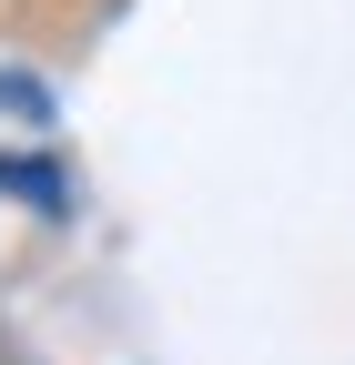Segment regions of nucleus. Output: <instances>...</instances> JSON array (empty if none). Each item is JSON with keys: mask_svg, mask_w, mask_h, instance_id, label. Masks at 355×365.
I'll use <instances>...</instances> for the list:
<instances>
[{"mask_svg": "<svg viewBox=\"0 0 355 365\" xmlns=\"http://www.w3.org/2000/svg\"><path fill=\"white\" fill-rule=\"evenodd\" d=\"M0 193H11V203H41V213H71L61 163H41V153H0Z\"/></svg>", "mask_w": 355, "mask_h": 365, "instance_id": "f257e3e1", "label": "nucleus"}, {"mask_svg": "<svg viewBox=\"0 0 355 365\" xmlns=\"http://www.w3.org/2000/svg\"><path fill=\"white\" fill-rule=\"evenodd\" d=\"M0 112H21V122H41V112H51V91H41L31 71H0Z\"/></svg>", "mask_w": 355, "mask_h": 365, "instance_id": "f03ea898", "label": "nucleus"}]
</instances>
